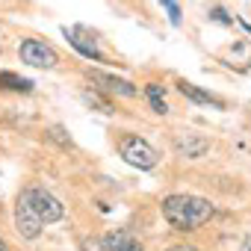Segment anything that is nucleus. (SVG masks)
I'll use <instances>...</instances> for the list:
<instances>
[{
	"mask_svg": "<svg viewBox=\"0 0 251 251\" xmlns=\"http://www.w3.org/2000/svg\"><path fill=\"white\" fill-rule=\"evenodd\" d=\"M0 86H6V89H12V92H30V89H33L30 80L18 77V74H12V71H0Z\"/></svg>",
	"mask_w": 251,
	"mask_h": 251,
	"instance_id": "f8f14e48",
	"label": "nucleus"
},
{
	"mask_svg": "<svg viewBox=\"0 0 251 251\" xmlns=\"http://www.w3.org/2000/svg\"><path fill=\"white\" fill-rule=\"evenodd\" d=\"M210 18H213L216 24H233V18H230L225 9H213V12H210Z\"/></svg>",
	"mask_w": 251,
	"mask_h": 251,
	"instance_id": "dca6fc26",
	"label": "nucleus"
},
{
	"mask_svg": "<svg viewBox=\"0 0 251 251\" xmlns=\"http://www.w3.org/2000/svg\"><path fill=\"white\" fill-rule=\"evenodd\" d=\"M86 77H89L92 83H98V89H103V92H112V95H121V98H133V95H136V86H133L130 80H121V77L106 74V71H100V68H89Z\"/></svg>",
	"mask_w": 251,
	"mask_h": 251,
	"instance_id": "39448f33",
	"label": "nucleus"
},
{
	"mask_svg": "<svg viewBox=\"0 0 251 251\" xmlns=\"http://www.w3.org/2000/svg\"><path fill=\"white\" fill-rule=\"evenodd\" d=\"M15 227H18V233L27 236V239H36V236L42 233V227H45V222L30 210V204H27L24 198H18V204H15Z\"/></svg>",
	"mask_w": 251,
	"mask_h": 251,
	"instance_id": "423d86ee",
	"label": "nucleus"
},
{
	"mask_svg": "<svg viewBox=\"0 0 251 251\" xmlns=\"http://www.w3.org/2000/svg\"><path fill=\"white\" fill-rule=\"evenodd\" d=\"M207 148H210V142H207L204 136H198V133H177V136H175V151H177L180 157L198 160V157L207 154Z\"/></svg>",
	"mask_w": 251,
	"mask_h": 251,
	"instance_id": "6e6552de",
	"label": "nucleus"
},
{
	"mask_svg": "<svg viewBox=\"0 0 251 251\" xmlns=\"http://www.w3.org/2000/svg\"><path fill=\"white\" fill-rule=\"evenodd\" d=\"M18 53H21V62L33 65V68H53L59 62L56 50L50 45H45L42 39H24L21 48H18Z\"/></svg>",
	"mask_w": 251,
	"mask_h": 251,
	"instance_id": "20e7f679",
	"label": "nucleus"
},
{
	"mask_svg": "<svg viewBox=\"0 0 251 251\" xmlns=\"http://www.w3.org/2000/svg\"><path fill=\"white\" fill-rule=\"evenodd\" d=\"M169 251H198V248L195 245H172Z\"/></svg>",
	"mask_w": 251,
	"mask_h": 251,
	"instance_id": "f3484780",
	"label": "nucleus"
},
{
	"mask_svg": "<svg viewBox=\"0 0 251 251\" xmlns=\"http://www.w3.org/2000/svg\"><path fill=\"white\" fill-rule=\"evenodd\" d=\"M239 251H251V233L242 239V245H239Z\"/></svg>",
	"mask_w": 251,
	"mask_h": 251,
	"instance_id": "a211bd4d",
	"label": "nucleus"
},
{
	"mask_svg": "<svg viewBox=\"0 0 251 251\" xmlns=\"http://www.w3.org/2000/svg\"><path fill=\"white\" fill-rule=\"evenodd\" d=\"M213 213H216L213 204L207 198H198V195H169L163 201V219L180 233L198 230L204 222H210Z\"/></svg>",
	"mask_w": 251,
	"mask_h": 251,
	"instance_id": "f257e3e1",
	"label": "nucleus"
},
{
	"mask_svg": "<svg viewBox=\"0 0 251 251\" xmlns=\"http://www.w3.org/2000/svg\"><path fill=\"white\" fill-rule=\"evenodd\" d=\"M62 36L86 56V59H95V62H103V53H100V48L95 45V39H89V33L86 30H80V27H62Z\"/></svg>",
	"mask_w": 251,
	"mask_h": 251,
	"instance_id": "0eeeda50",
	"label": "nucleus"
},
{
	"mask_svg": "<svg viewBox=\"0 0 251 251\" xmlns=\"http://www.w3.org/2000/svg\"><path fill=\"white\" fill-rule=\"evenodd\" d=\"M177 89H180V95H183V98H189L192 103H207V106H216V109H222V106H225L216 95H210V92H204V89H198V86H192V83H186V80H180V83H177Z\"/></svg>",
	"mask_w": 251,
	"mask_h": 251,
	"instance_id": "1a4fd4ad",
	"label": "nucleus"
},
{
	"mask_svg": "<svg viewBox=\"0 0 251 251\" xmlns=\"http://www.w3.org/2000/svg\"><path fill=\"white\" fill-rule=\"evenodd\" d=\"M145 98H148V103H151V109H154V112H160V115H166V112H169L166 92H163V86H160V83H148V86H145Z\"/></svg>",
	"mask_w": 251,
	"mask_h": 251,
	"instance_id": "9b49d317",
	"label": "nucleus"
},
{
	"mask_svg": "<svg viewBox=\"0 0 251 251\" xmlns=\"http://www.w3.org/2000/svg\"><path fill=\"white\" fill-rule=\"evenodd\" d=\"M21 198L30 204V210L45 222V225H50V222H59L62 219V204L48 192V189H42V186H30V189H24L21 192Z\"/></svg>",
	"mask_w": 251,
	"mask_h": 251,
	"instance_id": "7ed1b4c3",
	"label": "nucleus"
},
{
	"mask_svg": "<svg viewBox=\"0 0 251 251\" xmlns=\"http://www.w3.org/2000/svg\"><path fill=\"white\" fill-rule=\"evenodd\" d=\"M118 154H121L124 163H130V166H136L142 172H148V169H154L160 163L157 148L151 142H145L142 136H121L118 139Z\"/></svg>",
	"mask_w": 251,
	"mask_h": 251,
	"instance_id": "f03ea898",
	"label": "nucleus"
},
{
	"mask_svg": "<svg viewBox=\"0 0 251 251\" xmlns=\"http://www.w3.org/2000/svg\"><path fill=\"white\" fill-rule=\"evenodd\" d=\"M83 251H115V248L106 242V236H100V239H86L83 242Z\"/></svg>",
	"mask_w": 251,
	"mask_h": 251,
	"instance_id": "4468645a",
	"label": "nucleus"
},
{
	"mask_svg": "<svg viewBox=\"0 0 251 251\" xmlns=\"http://www.w3.org/2000/svg\"><path fill=\"white\" fill-rule=\"evenodd\" d=\"M106 242L115 248V251H142V245L136 242V236L130 230H115V233H106Z\"/></svg>",
	"mask_w": 251,
	"mask_h": 251,
	"instance_id": "9d476101",
	"label": "nucleus"
},
{
	"mask_svg": "<svg viewBox=\"0 0 251 251\" xmlns=\"http://www.w3.org/2000/svg\"><path fill=\"white\" fill-rule=\"evenodd\" d=\"M83 100H86L89 106H98L100 112H112V103H109V100H103L98 92H83Z\"/></svg>",
	"mask_w": 251,
	"mask_h": 251,
	"instance_id": "ddd939ff",
	"label": "nucleus"
},
{
	"mask_svg": "<svg viewBox=\"0 0 251 251\" xmlns=\"http://www.w3.org/2000/svg\"><path fill=\"white\" fill-rule=\"evenodd\" d=\"M242 27H245V30H248V33H251V24H242Z\"/></svg>",
	"mask_w": 251,
	"mask_h": 251,
	"instance_id": "aec40b11",
	"label": "nucleus"
},
{
	"mask_svg": "<svg viewBox=\"0 0 251 251\" xmlns=\"http://www.w3.org/2000/svg\"><path fill=\"white\" fill-rule=\"evenodd\" d=\"M160 3H163V6L169 9V18H172V24L177 27V24H180V6L175 3V0H160Z\"/></svg>",
	"mask_w": 251,
	"mask_h": 251,
	"instance_id": "2eb2a0df",
	"label": "nucleus"
},
{
	"mask_svg": "<svg viewBox=\"0 0 251 251\" xmlns=\"http://www.w3.org/2000/svg\"><path fill=\"white\" fill-rule=\"evenodd\" d=\"M0 251H9V245H6V242H3V239H0Z\"/></svg>",
	"mask_w": 251,
	"mask_h": 251,
	"instance_id": "6ab92c4d",
	"label": "nucleus"
}]
</instances>
